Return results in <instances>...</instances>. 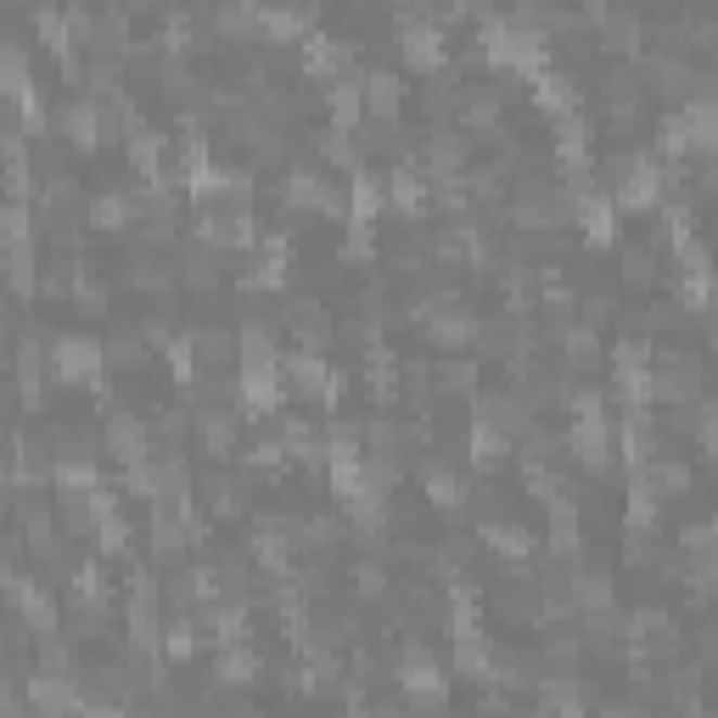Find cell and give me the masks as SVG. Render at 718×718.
Masks as SVG:
<instances>
[{
	"label": "cell",
	"instance_id": "5b68a950",
	"mask_svg": "<svg viewBox=\"0 0 718 718\" xmlns=\"http://www.w3.org/2000/svg\"><path fill=\"white\" fill-rule=\"evenodd\" d=\"M595 23H601V46L606 51H617V56H634L640 51V17L634 12L617 7V12H601Z\"/></svg>",
	"mask_w": 718,
	"mask_h": 718
},
{
	"label": "cell",
	"instance_id": "4fadbf2b",
	"mask_svg": "<svg viewBox=\"0 0 718 718\" xmlns=\"http://www.w3.org/2000/svg\"><path fill=\"white\" fill-rule=\"evenodd\" d=\"M124 7H136V12H146V7H152V0H124Z\"/></svg>",
	"mask_w": 718,
	"mask_h": 718
},
{
	"label": "cell",
	"instance_id": "ba28073f",
	"mask_svg": "<svg viewBox=\"0 0 718 718\" xmlns=\"http://www.w3.org/2000/svg\"><path fill=\"white\" fill-rule=\"evenodd\" d=\"M472 382H477V371L466 366V359H444V366L433 371V394H472Z\"/></svg>",
	"mask_w": 718,
	"mask_h": 718
},
{
	"label": "cell",
	"instance_id": "7a4b0ae2",
	"mask_svg": "<svg viewBox=\"0 0 718 718\" xmlns=\"http://www.w3.org/2000/svg\"><path fill=\"white\" fill-rule=\"evenodd\" d=\"M102 444L118 454L124 466L146 461V449H152V438H146V421H141L136 410H107V433H102Z\"/></svg>",
	"mask_w": 718,
	"mask_h": 718
},
{
	"label": "cell",
	"instance_id": "7c38bea8",
	"mask_svg": "<svg viewBox=\"0 0 718 718\" xmlns=\"http://www.w3.org/2000/svg\"><path fill=\"white\" fill-rule=\"evenodd\" d=\"M578 320L584 325H606L612 320V292H590V298H578Z\"/></svg>",
	"mask_w": 718,
	"mask_h": 718
},
{
	"label": "cell",
	"instance_id": "277c9868",
	"mask_svg": "<svg viewBox=\"0 0 718 718\" xmlns=\"http://www.w3.org/2000/svg\"><path fill=\"white\" fill-rule=\"evenodd\" d=\"M281 376H286V387H292L298 399H320L325 387H332V376H325V359L309 354V348L292 354V359H281Z\"/></svg>",
	"mask_w": 718,
	"mask_h": 718
},
{
	"label": "cell",
	"instance_id": "30bf717a",
	"mask_svg": "<svg viewBox=\"0 0 718 718\" xmlns=\"http://www.w3.org/2000/svg\"><path fill=\"white\" fill-rule=\"evenodd\" d=\"M624 281H629V286H651V281H657V247L624 253Z\"/></svg>",
	"mask_w": 718,
	"mask_h": 718
},
{
	"label": "cell",
	"instance_id": "3957f363",
	"mask_svg": "<svg viewBox=\"0 0 718 718\" xmlns=\"http://www.w3.org/2000/svg\"><path fill=\"white\" fill-rule=\"evenodd\" d=\"M399 51H405V62H410V68H427V74H438L444 62H449V46H444V35L433 28V17H415V23L405 28Z\"/></svg>",
	"mask_w": 718,
	"mask_h": 718
},
{
	"label": "cell",
	"instance_id": "8fae6325",
	"mask_svg": "<svg viewBox=\"0 0 718 718\" xmlns=\"http://www.w3.org/2000/svg\"><path fill=\"white\" fill-rule=\"evenodd\" d=\"M354 595H366V601L387 595V573H382L376 562H359V567H354Z\"/></svg>",
	"mask_w": 718,
	"mask_h": 718
},
{
	"label": "cell",
	"instance_id": "6da1fadb",
	"mask_svg": "<svg viewBox=\"0 0 718 718\" xmlns=\"http://www.w3.org/2000/svg\"><path fill=\"white\" fill-rule=\"evenodd\" d=\"M51 376L56 382H95V376H102V348L85 343V337L51 343Z\"/></svg>",
	"mask_w": 718,
	"mask_h": 718
},
{
	"label": "cell",
	"instance_id": "52a82bcc",
	"mask_svg": "<svg viewBox=\"0 0 718 718\" xmlns=\"http://www.w3.org/2000/svg\"><path fill=\"white\" fill-rule=\"evenodd\" d=\"M141 359H146V343L136 332H113L102 343V366H113V371H141Z\"/></svg>",
	"mask_w": 718,
	"mask_h": 718
},
{
	"label": "cell",
	"instance_id": "9c48e42d",
	"mask_svg": "<svg viewBox=\"0 0 718 718\" xmlns=\"http://www.w3.org/2000/svg\"><path fill=\"white\" fill-rule=\"evenodd\" d=\"M472 332H477L472 315H449V309L433 315V343H472Z\"/></svg>",
	"mask_w": 718,
	"mask_h": 718
},
{
	"label": "cell",
	"instance_id": "8992f818",
	"mask_svg": "<svg viewBox=\"0 0 718 718\" xmlns=\"http://www.w3.org/2000/svg\"><path fill=\"white\" fill-rule=\"evenodd\" d=\"M197 427H203V449L219 454V461H231V454H236V415L203 410V415H197Z\"/></svg>",
	"mask_w": 718,
	"mask_h": 718
}]
</instances>
